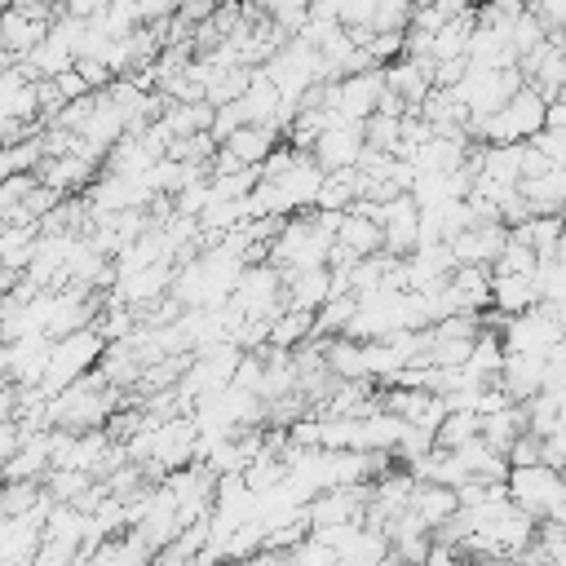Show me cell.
Returning <instances> with one entry per match:
<instances>
[{
    "label": "cell",
    "instance_id": "1",
    "mask_svg": "<svg viewBox=\"0 0 566 566\" xmlns=\"http://www.w3.org/2000/svg\"><path fill=\"white\" fill-rule=\"evenodd\" d=\"M548 128V97L535 84H522L495 115L469 119L473 142H535Z\"/></svg>",
    "mask_w": 566,
    "mask_h": 566
},
{
    "label": "cell",
    "instance_id": "2",
    "mask_svg": "<svg viewBox=\"0 0 566 566\" xmlns=\"http://www.w3.org/2000/svg\"><path fill=\"white\" fill-rule=\"evenodd\" d=\"M102 354H106L102 327H80V332H71V336L53 340V363H49V376H44L40 394L53 398V394L71 389L80 376H88V371L102 363Z\"/></svg>",
    "mask_w": 566,
    "mask_h": 566
},
{
    "label": "cell",
    "instance_id": "3",
    "mask_svg": "<svg viewBox=\"0 0 566 566\" xmlns=\"http://www.w3.org/2000/svg\"><path fill=\"white\" fill-rule=\"evenodd\" d=\"M509 495L522 513L531 517H548L562 500H566V473L553 464H526V469H509Z\"/></svg>",
    "mask_w": 566,
    "mask_h": 566
},
{
    "label": "cell",
    "instance_id": "4",
    "mask_svg": "<svg viewBox=\"0 0 566 566\" xmlns=\"http://www.w3.org/2000/svg\"><path fill=\"white\" fill-rule=\"evenodd\" d=\"M522 84H526V80H522L517 66H500V71H478V66H469V75L455 84V93H460V102L469 106V119H486V115H495Z\"/></svg>",
    "mask_w": 566,
    "mask_h": 566
},
{
    "label": "cell",
    "instance_id": "5",
    "mask_svg": "<svg viewBox=\"0 0 566 566\" xmlns=\"http://www.w3.org/2000/svg\"><path fill=\"white\" fill-rule=\"evenodd\" d=\"M310 150H314V159H318L327 172L358 168V159H363V150H367L363 119H345L340 111H332V124L318 133V142H314Z\"/></svg>",
    "mask_w": 566,
    "mask_h": 566
},
{
    "label": "cell",
    "instance_id": "6",
    "mask_svg": "<svg viewBox=\"0 0 566 566\" xmlns=\"http://www.w3.org/2000/svg\"><path fill=\"white\" fill-rule=\"evenodd\" d=\"M385 93H389L385 66H376V71H354V75H345V80L332 84V111H340L345 119H371V115L380 111Z\"/></svg>",
    "mask_w": 566,
    "mask_h": 566
},
{
    "label": "cell",
    "instance_id": "7",
    "mask_svg": "<svg viewBox=\"0 0 566 566\" xmlns=\"http://www.w3.org/2000/svg\"><path fill=\"white\" fill-rule=\"evenodd\" d=\"M49 363H53V336L49 332H27L18 340H4V371H9V380L27 385V389H40L44 376H49Z\"/></svg>",
    "mask_w": 566,
    "mask_h": 566
},
{
    "label": "cell",
    "instance_id": "8",
    "mask_svg": "<svg viewBox=\"0 0 566 566\" xmlns=\"http://www.w3.org/2000/svg\"><path fill=\"white\" fill-rule=\"evenodd\" d=\"M509 239H513V230H509L504 221H478V226L451 234L447 248H451L455 265H491V270H495V261H500V252L509 248Z\"/></svg>",
    "mask_w": 566,
    "mask_h": 566
},
{
    "label": "cell",
    "instance_id": "9",
    "mask_svg": "<svg viewBox=\"0 0 566 566\" xmlns=\"http://www.w3.org/2000/svg\"><path fill=\"white\" fill-rule=\"evenodd\" d=\"M283 292L292 310H323L336 296V270L332 265H305V270H283Z\"/></svg>",
    "mask_w": 566,
    "mask_h": 566
},
{
    "label": "cell",
    "instance_id": "10",
    "mask_svg": "<svg viewBox=\"0 0 566 566\" xmlns=\"http://www.w3.org/2000/svg\"><path fill=\"white\" fill-rule=\"evenodd\" d=\"M548 380V354H531V349H509L504 367H500V385L513 402H531Z\"/></svg>",
    "mask_w": 566,
    "mask_h": 566
},
{
    "label": "cell",
    "instance_id": "11",
    "mask_svg": "<svg viewBox=\"0 0 566 566\" xmlns=\"http://www.w3.org/2000/svg\"><path fill=\"white\" fill-rule=\"evenodd\" d=\"M49 27H53V22H44V18L27 13V9H4V22H0V44H4V57H9V62H27V57H31V53L44 44Z\"/></svg>",
    "mask_w": 566,
    "mask_h": 566
},
{
    "label": "cell",
    "instance_id": "12",
    "mask_svg": "<svg viewBox=\"0 0 566 566\" xmlns=\"http://www.w3.org/2000/svg\"><path fill=\"white\" fill-rule=\"evenodd\" d=\"M93 177H97V159H88V155H80V150L53 155V159H44V168H40V181L53 186V190H62V195H84V190L93 186Z\"/></svg>",
    "mask_w": 566,
    "mask_h": 566
},
{
    "label": "cell",
    "instance_id": "13",
    "mask_svg": "<svg viewBox=\"0 0 566 566\" xmlns=\"http://www.w3.org/2000/svg\"><path fill=\"white\" fill-rule=\"evenodd\" d=\"M535 305H539V283H535V274H495V283H491V310L517 318V314H526V310H535Z\"/></svg>",
    "mask_w": 566,
    "mask_h": 566
},
{
    "label": "cell",
    "instance_id": "14",
    "mask_svg": "<svg viewBox=\"0 0 566 566\" xmlns=\"http://www.w3.org/2000/svg\"><path fill=\"white\" fill-rule=\"evenodd\" d=\"M155 548L142 539V531L128 526V535H111L106 544H97L93 557H84V566H150Z\"/></svg>",
    "mask_w": 566,
    "mask_h": 566
},
{
    "label": "cell",
    "instance_id": "15",
    "mask_svg": "<svg viewBox=\"0 0 566 566\" xmlns=\"http://www.w3.org/2000/svg\"><path fill=\"white\" fill-rule=\"evenodd\" d=\"M279 133H283L279 124H243V128H239L234 137H226L221 146H226V150H234L243 164L261 168V164L270 159V150L279 146Z\"/></svg>",
    "mask_w": 566,
    "mask_h": 566
},
{
    "label": "cell",
    "instance_id": "16",
    "mask_svg": "<svg viewBox=\"0 0 566 566\" xmlns=\"http://www.w3.org/2000/svg\"><path fill=\"white\" fill-rule=\"evenodd\" d=\"M411 509L438 531L442 522H451V517L460 513V491H455V486H442V482H416Z\"/></svg>",
    "mask_w": 566,
    "mask_h": 566
},
{
    "label": "cell",
    "instance_id": "17",
    "mask_svg": "<svg viewBox=\"0 0 566 566\" xmlns=\"http://www.w3.org/2000/svg\"><path fill=\"white\" fill-rule=\"evenodd\" d=\"M522 195L531 199L535 217L539 212H566V164H553L544 177L522 181Z\"/></svg>",
    "mask_w": 566,
    "mask_h": 566
},
{
    "label": "cell",
    "instance_id": "18",
    "mask_svg": "<svg viewBox=\"0 0 566 566\" xmlns=\"http://www.w3.org/2000/svg\"><path fill=\"white\" fill-rule=\"evenodd\" d=\"M44 478H49L44 491L53 495V504H80V500L97 486V478H93L88 469H49Z\"/></svg>",
    "mask_w": 566,
    "mask_h": 566
},
{
    "label": "cell",
    "instance_id": "19",
    "mask_svg": "<svg viewBox=\"0 0 566 566\" xmlns=\"http://www.w3.org/2000/svg\"><path fill=\"white\" fill-rule=\"evenodd\" d=\"M402 119H407V115H389V111H376L371 119H363V137H367V150H385V155H398V150H402Z\"/></svg>",
    "mask_w": 566,
    "mask_h": 566
},
{
    "label": "cell",
    "instance_id": "20",
    "mask_svg": "<svg viewBox=\"0 0 566 566\" xmlns=\"http://www.w3.org/2000/svg\"><path fill=\"white\" fill-rule=\"evenodd\" d=\"M482 433V416L478 411H447V420L438 424V447H447V451H460L464 442H473Z\"/></svg>",
    "mask_w": 566,
    "mask_h": 566
},
{
    "label": "cell",
    "instance_id": "21",
    "mask_svg": "<svg viewBox=\"0 0 566 566\" xmlns=\"http://www.w3.org/2000/svg\"><path fill=\"white\" fill-rule=\"evenodd\" d=\"M526 416H531V429H535L539 438H548V433L562 429V398H557L553 389H539V394L526 402Z\"/></svg>",
    "mask_w": 566,
    "mask_h": 566
},
{
    "label": "cell",
    "instance_id": "22",
    "mask_svg": "<svg viewBox=\"0 0 566 566\" xmlns=\"http://www.w3.org/2000/svg\"><path fill=\"white\" fill-rule=\"evenodd\" d=\"M539 270V252L526 243V239H509V248L500 252V261H495V274H535Z\"/></svg>",
    "mask_w": 566,
    "mask_h": 566
},
{
    "label": "cell",
    "instance_id": "23",
    "mask_svg": "<svg viewBox=\"0 0 566 566\" xmlns=\"http://www.w3.org/2000/svg\"><path fill=\"white\" fill-rule=\"evenodd\" d=\"M411 18H416V0H380L371 31H411Z\"/></svg>",
    "mask_w": 566,
    "mask_h": 566
},
{
    "label": "cell",
    "instance_id": "24",
    "mask_svg": "<svg viewBox=\"0 0 566 566\" xmlns=\"http://www.w3.org/2000/svg\"><path fill=\"white\" fill-rule=\"evenodd\" d=\"M292 557H296V566H340V548L323 544L318 535H305V539L292 548Z\"/></svg>",
    "mask_w": 566,
    "mask_h": 566
},
{
    "label": "cell",
    "instance_id": "25",
    "mask_svg": "<svg viewBox=\"0 0 566 566\" xmlns=\"http://www.w3.org/2000/svg\"><path fill=\"white\" fill-rule=\"evenodd\" d=\"M509 464L513 469H526V464H544V438L535 429H526L513 447H509Z\"/></svg>",
    "mask_w": 566,
    "mask_h": 566
},
{
    "label": "cell",
    "instance_id": "26",
    "mask_svg": "<svg viewBox=\"0 0 566 566\" xmlns=\"http://www.w3.org/2000/svg\"><path fill=\"white\" fill-rule=\"evenodd\" d=\"M243 124H248V119H243L239 102H226V106H217V119H212V137H217V142H226V137H234Z\"/></svg>",
    "mask_w": 566,
    "mask_h": 566
},
{
    "label": "cell",
    "instance_id": "27",
    "mask_svg": "<svg viewBox=\"0 0 566 566\" xmlns=\"http://www.w3.org/2000/svg\"><path fill=\"white\" fill-rule=\"evenodd\" d=\"M531 9L539 13V22L557 35V31H566V0H531Z\"/></svg>",
    "mask_w": 566,
    "mask_h": 566
},
{
    "label": "cell",
    "instance_id": "28",
    "mask_svg": "<svg viewBox=\"0 0 566 566\" xmlns=\"http://www.w3.org/2000/svg\"><path fill=\"white\" fill-rule=\"evenodd\" d=\"M217 4H221V0H177V13L199 27V22H208V18L217 13Z\"/></svg>",
    "mask_w": 566,
    "mask_h": 566
},
{
    "label": "cell",
    "instance_id": "29",
    "mask_svg": "<svg viewBox=\"0 0 566 566\" xmlns=\"http://www.w3.org/2000/svg\"><path fill=\"white\" fill-rule=\"evenodd\" d=\"M544 464H553V469H562V473H566V424H562L557 433H548V438H544Z\"/></svg>",
    "mask_w": 566,
    "mask_h": 566
},
{
    "label": "cell",
    "instance_id": "30",
    "mask_svg": "<svg viewBox=\"0 0 566 566\" xmlns=\"http://www.w3.org/2000/svg\"><path fill=\"white\" fill-rule=\"evenodd\" d=\"M53 80H57V88L66 93V102H75V97L93 93V88H88V80H84V75L75 71V66H71V71H62V75H53Z\"/></svg>",
    "mask_w": 566,
    "mask_h": 566
},
{
    "label": "cell",
    "instance_id": "31",
    "mask_svg": "<svg viewBox=\"0 0 566 566\" xmlns=\"http://www.w3.org/2000/svg\"><path fill=\"white\" fill-rule=\"evenodd\" d=\"M111 0H66V13H75V18H93V13H102Z\"/></svg>",
    "mask_w": 566,
    "mask_h": 566
},
{
    "label": "cell",
    "instance_id": "32",
    "mask_svg": "<svg viewBox=\"0 0 566 566\" xmlns=\"http://www.w3.org/2000/svg\"><path fill=\"white\" fill-rule=\"evenodd\" d=\"M548 128H566V93L557 102H548Z\"/></svg>",
    "mask_w": 566,
    "mask_h": 566
},
{
    "label": "cell",
    "instance_id": "33",
    "mask_svg": "<svg viewBox=\"0 0 566 566\" xmlns=\"http://www.w3.org/2000/svg\"><path fill=\"white\" fill-rule=\"evenodd\" d=\"M40 4H49L53 13H66V0H40Z\"/></svg>",
    "mask_w": 566,
    "mask_h": 566
},
{
    "label": "cell",
    "instance_id": "34",
    "mask_svg": "<svg viewBox=\"0 0 566 566\" xmlns=\"http://www.w3.org/2000/svg\"><path fill=\"white\" fill-rule=\"evenodd\" d=\"M557 566H566V557H562V562H557Z\"/></svg>",
    "mask_w": 566,
    "mask_h": 566
},
{
    "label": "cell",
    "instance_id": "35",
    "mask_svg": "<svg viewBox=\"0 0 566 566\" xmlns=\"http://www.w3.org/2000/svg\"><path fill=\"white\" fill-rule=\"evenodd\" d=\"M469 4H482V0H469Z\"/></svg>",
    "mask_w": 566,
    "mask_h": 566
},
{
    "label": "cell",
    "instance_id": "36",
    "mask_svg": "<svg viewBox=\"0 0 566 566\" xmlns=\"http://www.w3.org/2000/svg\"><path fill=\"white\" fill-rule=\"evenodd\" d=\"M562 221H566V212H562Z\"/></svg>",
    "mask_w": 566,
    "mask_h": 566
}]
</instances>
